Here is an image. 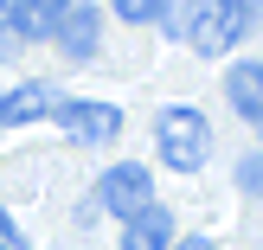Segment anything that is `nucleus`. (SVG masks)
<instances>
[{
    "label": "nucleus",
    "mask_w": 263,
    "mask_h": 250,
    "mask_svg": "<svg viewBox=\"0 0 263 250\" xmlns=\"http://www.w3.org/2000/svg\"><path fill=\"white\" fill-rule=\"evenodd\" d=\"M51 39H58L64 58H90V51H97V39H103V13H97V0H71Z\"/></svg>",
    "instance_id": "nucleus-5"
},
{
    "label": "nucleus",
    "mask_w": 263,
    "mask_h": 250,
    "mask_svg": "<svg viewBox=\"0 0 263 250\" xmlns=\"http://www.w3.org/2000/svg\"><path fill=\"white\" fill-rule=\"evenodd\" d=\"M238 186L244 193H263V154H244V161H238Z\"/></svg>",
    "instance_id": "nucleus-13"
},
{
    "label": "nucleus",
    "mask_w": 263,
    "mask_h": 250,
    "mask_svg": "<svg viewBox=\"0 0 263 250\" xmlns=\"http://www.w3.org/2000/svg\"><path fill=\"white\" fill-rule=\"evenodd\" d=\"M154 141H161L167 167H180V174L205 167V154H212V128H205V116H199V109H186V103L161 109V122H154Z\"/></svg>",
    "instance_id": "nucleus-1"
},
{
    "label": "nucleus",
    "mask_w": 263,
    "mask_h": 250,
    "mask_svg": "<svg viewBox=\"0 0 263 250\" xmlns=\"http://www.w3.org/2000/svg\"><path fill=\"white\" fill-rule=\"evenodd\" d=\"M20 45H26V39H20V20H13V0H0V51L13 58Z\"/></svg>",
    "instance_id": "nucleus-12"
},
{
    "label": "nucleus",
    "mask_w": 263,
    "mask_h": 250,
    "mask_svg": "<svg viewBox=\"0 0 263 250\" xmlns=\"http://www.w3.org/2000/svg\"><path fill=\"white\" fill-rule=\"evenodd\" d=\"M161 7H167V0H116V20H128V26H154V20H161Z\"/></svg>",
    "instance_id": "nucleus-11"
},
{
    "label": "nucleus",
    "mask_w": 263,
    "mask_h": 250,
    "mask_svg": "<svg viewBox=\"0 0 263 250\" xmlns=\"http://www.w3.org/2000/svg\"><path fill=\"white\" fill-rule=\"evenodd\" d=\"M64 7H71V0H13V20H20V39H26V45L51 39V32H58V20H64Z\"/></svg>",
    "instance_id": "nucleus-9"
},
{
    "label": "nucleus",
    "mask_w": 263,
    "mask_h": 250,
    "mask_svg": "<svg viewBox=\"0 0 263 250\" xmlns=\"http://www.w3.org/2000/svg\"><path fill=\"white\" fill-rule=\"evenodd\" d=\"M167 250H212V238H186V244H167Z\"/></svg>",
    "instance_id": "nucleus-14"
},
{
    "label": "nucleus",
    "mask_w": 263,
    "mask_h": 250,
    "mask_svg": "<svg viewBox=\"0 0 263 250\" xmlns=\"http://www.w3.org/2000/svg\"><path fill=\"white\" fill-rule=\"evenodd\" d=\"M225 97H231V109H238L251 128H263V64L257 58H244V64L225 71Z\"/></svg>",
    "instance_id": "nucleus-6"
},
{
    "label": "nucleus",
    "mask_w": 263,
    "mask_h": 250,
    "mask_svg": "<svg viewBox=\"0 0 263 250\" xmlns=\"http://www.w3.org/2000/svg\"><path fill=\"white\" fill-rule=\"evenodd\" d=\"M174 244V218H167V205H141L135 218H122V250H167Z\"/></svg>",
    "instance_id": "nucleus-7"
},
{
    "label": "nucleus",
    "mask_w": 263,
    "mask_h": 250,
    "mask_svg": "<svg viewBox=\"0 0 263 250\" xmlns=\"http://www.w3.org/2000/svg\"><path fill=\"white\" fill-rule=\"evenodd\" d=\"M251 26H257V0H205L186 39H193V51H205V58H212V51H231Z\"/></svg>",
    "instance_id": "nucleus-2"
},
{
    "label": "nucleus",
    "mask_w": 263,
    "mask_h": 250,
    "mask_svg": "<svg viewBox=\"0 0 263 250\" xmlns=\"http://www.w3.org/2000/svg\"><path fill=\"white\" fill-rule=\"evenodd\" d=\"M0 250H20V244H0Z\"/></svg>",
    "instance_id": "nucleus-15"
},
{
    "label": "nucleus",
    "mask_w": 263,
    "mask_h": 250,
    "mask_svg": "<svg viewBox=\"0 0 263 250\" xmlns=\"http://www.w3.org/2000/svg\"><path fill=\"white\" fill-rule=\"evenodd\" d=\"M199 7H205V0H174V7H161V26H167L174 39H186L193 20H199Z\"/></svg>",
    "instance_id": "nucleus-10"
},
{
    "label": "nucleus",
    "mask_w": 263,
    "mask_h": 250,
    "mask_svg": "<svg viewBox=\"0 0 263 250\" xmlns=\"http://www.w3.org/2000/svg\"><path fill=\"white\" fill-rule=\"evenodd\" d=\"M154 199V180L141 161H116L109 174L97 180V212H116V218H135L141 205Z\"/></svg>",
    "instance_id": "nucleus-4"
},
{
    "label": "nucleus",
    "mask_w": 263,
    "mask_h": 250,
    "mask_svg": "<svg viewBox=\"0 0 263 250\" xmlns=\"http://www.w3.org/2000/svg\"><path fill=\"white\" fill-rule=\"evenodd\" d=\"M51 109H58V90H51V84H20V90H7V97H0V128L39 122V116H51Z\"/></svg>",
    "instance_id": "nucleus-8"
},
{
    "label": "nucleus",
    "mask_w": 263,
    "mask_h": 250,
    "mask_svg": "<svg viewBox=\"0 0 263 250\" xmlns=\"http://www.w3.org/2000/svg\"><path fill=\"white\" fill-rule=\"evenodd\" d=\"M58 128L71 141H84V148H103V141H116L122 135V109L116 103H77V97H58Z\"/></svg>",
    "instance_id": "nucleus-3"
}]
</instances>
